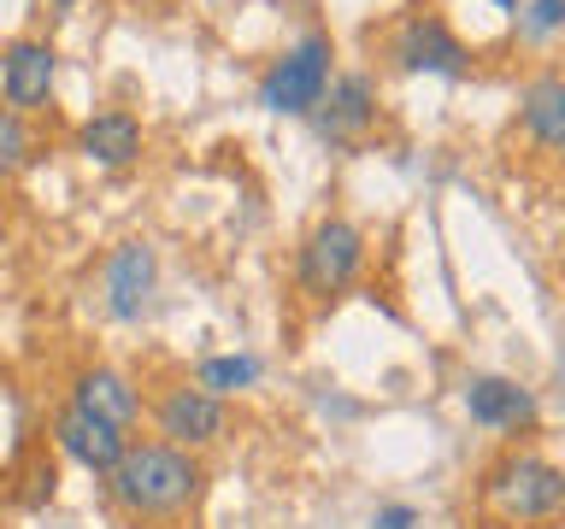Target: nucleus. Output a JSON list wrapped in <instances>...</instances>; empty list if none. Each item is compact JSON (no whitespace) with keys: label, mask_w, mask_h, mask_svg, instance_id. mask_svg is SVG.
Returning a JSON list of instances; mask_svg holds the SVG:
<instances>
[{"label":"nucleus","mask_w":565,"mask_h":529,"mask_svg":"<svg viewBox=\"0 0 565 529\" xmlns=\"http://www.w3.org/2000/svg\"><path fill=\"white\" fill-rule=\"evenodd\" d=\"M106 483H113V500L130 518H177L201 494V465L171 441H141L118 458V471Z\"/></svg>","instance_id":"nucleus-1"},{"label":"nucleus","mask_w":565,"mask_h":529,"mask_svg":"<svg viewBox=\"0 0 565 529\" xmlns=\"http://www.w3.org/2000/svg\"><path fill=\"white\" fill-rule=\"evenodd\" d=\"M330 60H335L330 35H300L282 60L265 65L259 106L277 118H312V106L324 100V88H330Z\"/></svg>","instance_id":"nucleus-2"},{"label":"nucleus","mask_w":565,"mask_h":529,"mask_svg":"<svg viewBox=\"0 0 565 529\" xmlns=\"http://www.w3.org/2000/svg\"><path fill=\"white\" fill-rule=\"evenodd\" d=\"M489 500L519 523H542L565 511V471L536 453H512L489 471Z\"/></svg>","instance_id":"nucleus-3"},{"label":"nucleus","mask_w":565,"mask_h":529,"mask_svg":"<svg viewBox=\"0 0 565 529\" xmlns=\"http://www.w3.org/2000/svg\"><path fill=\"white\" fill-rule=\"evenodd\" d=\"M360 264H365V236L348 218H324L312 224L307 247H300V289L318 300H335L360 277Z\"/></svg>","instance_id":"nucleus-4"},{"label":"nucleus","mask_w":565,"mask_h":529,"mask_svg":"<svg viewBox=\"0 0 565 529\" xmlns=\"http://www.w3.org/2000/svg\"><path fill=\"white\" fill-rule=\"evenodd\" d=\"M371 123H377V88H371L365 71L330 77L324 100L312 106V130H318V141H330V148H360Z\"/></svg>","instance_id":"nucleus-5"},{"label":"nucleus","mask_w":565,"mask_h":529,"mask_svg":"<svg viewBox=\"0 0 565 529\" xmlns=\"http://www.w3.org/2000/svg\"><path fill=\"white\" fill-rule=\"evenodd\" d=\"M466 42L441 24V18L430 12H418V18H406V24L395 30V65L401 71H436V77H459L466 71Z\"/></svg>","instance_id":"nucleus-6"},{"label":"nucleus","mask_w":565,"mask_h":529,"mask_svg":"<svg viewBox=\"0 0 565 529\" xmlns=\"http://www.w3.org/2000/svg\"><path fill=\"white\" fill-rule=\"evenodd\" d=\"M159 435L171 447H206V441L224 435V400L206 395V388H171L159 400Z\"/></svg>","instance_id":"nucleus-7"},{"label":"nucleus","mask_w":565,"mask_h":529,"mask_svg":"<svg viewBox=\"0 0 565 529\" xmlns=\"http://www.w3.org/2000/svg\"><path fill=\"white\" fill-rule=\"evenodd\" d=\"M53 71H60V60H53L47 42H12L7 53H0V95H7L12 112H35V106H47Z\"/></svg>","instance_id":"nucleus-8"},{"label":"nucleus","mask_w":565,"mask_h":529,"mask_svg":"<svg viewBox=\"0 0 565 529\" xmlns=\"http://www.w3.org/2000/svg\"><path fill=\"white\" fill-rule=\"evenodd\" d=\"M153 294V247L148 241H124L106 259V312L113 317H141Z\"/></svg>","instance_id":"nucleus-9"},{"label":"nucleus","mask_w":565,"mask_h":529,"mask_svg":"<svg viewBox=\"0 0 565 529\" xmlns=\"http://www.w3.org/2000/svg\"><path fill=\"white\" fill-rule=\"evenodd\" d=\"M53 435H60V447L77 458L83 471H100V476H113L118 471V458L130 453V441H124V430H113V423H100V418H88V412H71L53 423Z\"/></svg>","instance_id":"nucleus-10"},{"label":"nucleus","mask_w":565,"mask_h":529,"mask_svg":"<svg viewBox=\"0 0 565 529\" xmlns=\"http://www.w3.org/2000/svg\"><path fill=\"white\" fill-rule=\"evenodd\" d=\"M466 412L489 430H530L536 423V395L512 377H471L466 382Z\"/></svg>","instance_id":"nucleus-11"},{"label":"nucleus","mask_w":565,"mask_h":529,"mask_svg":"<svg viewBox=\"0 0 565 529\" xmlns=\"http://www.w3.org/2000/svg\"><path fill=\"white\" fill-rule=\"evenodd\" d=\"M71 406L88 418H100V423H113V430H130L136 412H141L136 388L124 382L118 370H83V377L71 382Z\"/></svg>","instance_id":"nucleus-12"},{"label":"nucleus","mask_w":565,"mask_h":529,"mask_svg":"<svg viewBox=\"0 0 565 529\" xmlns=\"http://www.w3.org/2000/svg\"><path fill=\"white\" fill-rule=\"evenodd\" d=\"M77 148H83V159H95V165H106V171L136 165L141 159V123L130 112H95L77 130Z\"/></svg>","instance_id":"nucleus-13"},{"label":"nucleus","mask_w":565,"mask_h":529,"mask_svg":"<svg viewBox=\"0 0 565 529\" xmlns=\"http://www.w3.org/2000/svg\"><path fill=\"white\" fill-rule=\"evenodd\" d=\"M519 123L547 153H565V77H536L519 95Z\"/></svg>","instance_id":"nucleus-14"},{"label":"nucleus","mask_w":565,"mask_h":529,"mask_svg":"<svg viewBox=\"0 0 565 529\" xmlns=\"http://www.w3.org/2000/svg\"><path fill=\"white\" fill-rule=\"evenodd\" d=\"M259 382V359L254 353H218V359H201V377L194 388H206V395H242V388Z\"/></svg>","instance_id":"nucleus-15"},{"label":"nucleus","mask_w":565,"mask_h":529,"mask_svg":"<svg viewBox=\"0 0 565 529\" xmlns=\"http://www.w3.org/2000/svg\"><path fill=\"white\" fill-rule=\"evenodd\" d=\"M30 159V130H24V112L0 106V176H12L18 165Z\"/></svg>","instance_id":"nucleus-16"},{"label":"nucleus","mask_w":565,"mask_h":529,"mask_svg":"<svg viewBox=\"0 0 565 529\" xmlns=\"http://www.w3.org/2000/svg\"><path fill=\"white\" fill-rule=\"evenodd\" d=\"M519 30H524V35H554V30H565V0H530L524 18H519Z\"/></svg>","instance_id":"nucleus-17"},{"label":"nucleus","mask_w":565,"mask_h":529,"mask_svg":"<svg viewBox=\"0 0 565 529\" xmlns=\"http://www.w3.org/2000/svg\"><path fill=\"white\" fill-rule=\"evenodd\" d=\"M371 529H418V511L413 506H383L377 518H371Z\"/></svg>","instance_id":"nucleus-18"},{"label":"nucleus","mask_w":565,"mask_h":529,"mask_svg":"<svg viewBox=\"0 0 565 529\" xmlns=\"http://www.w3.org/2000/svg\"><path fill=\"white\" fill-rule=\"evenodd\" d=\"M501 7H519V0H501Z\"/></svg>","instance_id":"nucleus-19"},{"label":"nucleus","mask_w":565,"mask_h":529,"mask_svg":"<svg viewBox=\"0 0 565 529\" xmlns=\"http://www.w3.org/2000/svg\"><path fill=\"white\" fill-rule=\"evenodd\" d=\"M0 241H7V224H0Z\"/></svg>","instance_id":"nucleus-20"}]
</instances>
